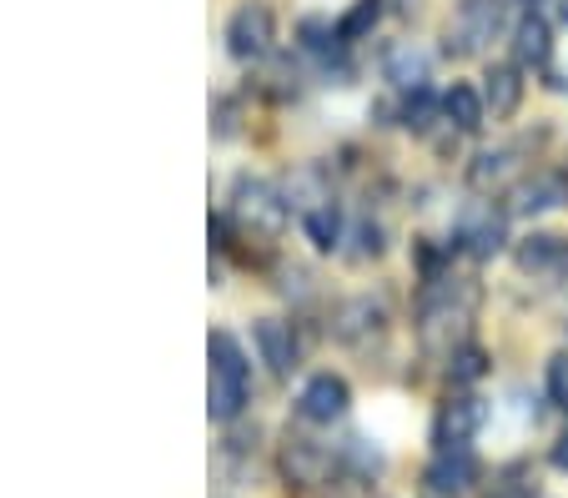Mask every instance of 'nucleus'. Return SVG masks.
Returning a JSON list of instances; mask_svg holds the SVG:
<instances>
[{
	"instance_id": "1",
	"label": "nucleus",
	"mask_w": 568,
	"mask_h": 498,
	"mask_svg": "<svg viewBox=\"0 0 568 498\" xmlns=\"http://www.w3.org/2000/svg\"><path fill=\"white\" fill-rule=\"evenodd\" d=\"M247 403V358L226 333H212V418H236Z\"/></svg>"
},
{
	"instance_id": "2",
	"label": "nucleus",
	"mask_w": 568,
	"mask_h": 498,
	"mask_svg": "<svg viewBox=\"0 0 568 498\" xmlns=\"http://www.w3.org/2000/svg\"><path fill=\"white\" fill-rule=\"evenodd\" d=\"M498 26H504V0H463L458 16H453L448 45H458V51H483V45L498 35Z\"/></svg>"
},
{
	"instance_id": "3",
	"label": "nucleus",
	"mask_w": 568,
	"mask_h": 498,
	"mask_svg": "<svg viewBox=\"0 0 568 498\" xmlns=\"http://www.w3.org/2000/svg\"><path fill=\"white\" fill-rule=\"evenodd\" d=\"M226 45H232L236 61L267 55V45H272V11L267 6H242V11L232 16V26H226Z\"/></svg>"
},
{
	"instance_id": "4",
	"label": "nucleus",
	"mask_w": 568,
	"mask_h": 498,
	"mask_svg": "<svg viewBox=\"0 0 568 498\" xmlns=\"http://www.w3.org/2000/svg\"><path fill=\"white\" fill-rule=\"evenodd\" d=\"M302 413H307L312 423H333L347 413V383L333 378V373H317V378L302 388Z\"/></svg>"
},
{
	"instance_id": "5",
	"label": "nucleus",
	"mask_w": 568,
	"mask_h": 498,
	"mask_svg": "<svg viewBox=\"0 0 568 498\" xmlns=\"http://www.w3.org/2000/svg\"><path fill=\"white\" fill-rule=\"evenodd\" d=\"M483 418H488V413H483L478 398L448 403V408H443V418H438V444H443V448H463V444H468V438L483 428Z\"/></svg>"
},
{
	"instance_id": "6",
	"label": "nucleus",
	"mask_w": 568,
	"mask_h": 498,
	"mask_svg": "<svg viewBox=\"0 0 568 498\" xmlns=\"http://www.w3.org/2000/svg\"><path fill=\"white\" fill-rule=\"evenodd\" d=\"M458 237L468 242L473 257H494V252L504 247V217H498L494 206H473L468 217H463Z\"/></svg>"
},
{
	"instance_id": "7",
	"label": "nucleus",
	"mask_w": 568,
	"mask_h": 498,
	"mask_svg": "<svg viewBox=\"0 0 568 498\" xmlns=\"http://www.w3.org/2000/svg\"><path fill=\"white\" fill-rule=\"evenodd\" d=\"M564 202H568V182L554 172L528 176L514 192V212H528V217H534V212H554V206H564Z\"/></svg>"
},
{
	"instance_id": "8",
	"label": "nucleus",
	"mask_w": 568,
	"mask_h": 498,
	"mask_svg": "<svg viewBox=\"0 0 568 498\" xmlns=\"http://www.w3.org/2000/svg\"><path fill=\"white\" fill-rule=\"evenodd\" d=\"M473 474H478V468H473L468 448H443L428 464V484L438 488V494H463V488L473 484Z\"/></svg>"
},
{
	"instance_id": "9",
	"label": "nucleus",
	"mask_w": 568,
	"mask_h": 498,
	"mask_svg": "<svg viewBox=\"0 0 568 498\" xmlns=\"http://www.w3.org/2000/svg\"><path fill=\"white\" fill-rule=\"evenodd\" d=\"M257 347H262V358H267L272 373H287L292 363H297V343H292V327L277 323V317H262V323H257Z\"/></svg>"
},
{
	"instance_id": "10",
	"label": "nucleus",
	"mask_w": 568,
	"mask_h": 498,
	"mask_svg": "<svg viewBox=\"0 0 568 498\" xmlns=\"http://www.w3.org/2000/svg\"><path fill=\"white\" fill-rule=\"evenodd\" d=\"M236 212H242L247 222H257V227H267V232L282 227V202L262 182H242V186H236Z\"/></svg>"
},
{
	"instance_id": "11",
	"label": "nucleus",
	"mask_w": 568,
	"mask_h": 498,
	"mask_svg": "<svg viewBox=\"0 0 568 498\" xmlns=\"http://www.w3.org/2000/svg\"><path fill=\"white\" fill-rule=\"evenodd\" d=\"M514 55H518V65L548 61V21L538 11H524V21L514 26Z\"/></svg>"
},
{
	"instance_id": "12",
	"label": "nucleus",
	"mask_w": 568,
	"mask_h": 498,
	"mask_svg": "<svg viewBox=\"0 0 568 498\" xmlns=\"http://www.w3.org/2000/svg\"><path fill=\"white\" fill-rule=\"evenodd\" d=\"M377 327H383V303H373V297L347 303L343 317H337V337H347V343H363V337L377 333Z\"/></svg>"
},
{
	"instance_id": "13",
	"label": "nucleus",
	"mask_w": 568,
	"mask_h": 498,
	"mask_svg": "<svg viewBox=\"0 0 568 498\" xmlns=\"http://www.w3.org/2000/svg\"><path fill=\"white\" fill-rule=\"evenodd\" d=\"M443 116H448L458 131H478V126H483V96H478L473 87H463V81H458V87L443 96Z\"/></svg>"
},
{
	"instance_id": "14",
	"label": "nucleus",
	"mask_w": 568,
	"mask_h": 498,
	"mask_svg": "<svg viewBox=\"0 0 568 498\" xmlns=\"http://www.w3.org/2000/svg\"><path fill=\"white\" fill-rule=\"evenodd\" d=\"M488 106H494V116H508V111L518 106V96H524V81H518V71L514 65H494L488 71Z\"/></svg>"
},
{
	"instance_id": "15",
	"label": "nucleus",
	"mask_w": 568,
	"mask_h": 498,
	"mask_svg": "<svg viewBox=\"0 0 568 498\" xmlns=\"http://www.w3.org/2000/svg\"><path fill=\"white\" fill-rule=\"evenodd\" d=\"M387 77H393L397 87H423V77H428V55L413 51V45H397V51L387 55Z\"/></svg>"
},
{
	"instance_id": "16",
	"label": "nucleus",
	"mask_w": 568,
	"mask_h": 498,
	"mask_svg": "<svg viewBox=\"0 0 568 498\" xmlns=\"http://www.w3.org/2000/svg\"><path fill=\"white\" fill-rule=\"evenodd\" d=\"M337 232H343V217L333 212V202L312 206V212H307V237L317 242L322 252H333V247H337Z\"/></svg>"
},
{
	"instance_id": "17",
	"label": "nucleus",
	"mask_w": 568,
	"mask_h": 498,
	"mask_svg": "<svg viewBox=\"0 0 568 498\" xmlns=\"http://www.w3.org/2000/svg\"><path fill=\"white\" fill-rule=\"evenodd\" d=\"M483 368H488V363H483V353L478 347H458V353H453V363H448V373L458 383H473V378H483Z\"/></svg>"
},
{
	"instance_id": "18",
	"label": "nucleus",
	"mask_w": 568,
	"mask_h": 498,
	"mask_svg": "<svg viewBox=\"0 0 568 498\" xmlns=\"http://www.w3.org/2000/svg\"><path fill=\"white\" fill-rule=\"evenodd\" d=\"M554 262V237H528V247L518 252V267L524 272H538V267H548Z\"/></svg>"
},
{
	"instance_id": "19",
	"label": "nucleus",
	"mask_w": 568,
	"mask_h": 498,
	"mask_svg": "<svg viewBox=\"0 0 568 498\" xmlns=\"http://www.w3.org/2000/svg\"><path fill=\"white\" fill-rule=\"evenodd\" d=\"M548 403L568 408V353H558V358L548 363Z\"/></svg>"
},
{
	"instance_id": "20",
	"label": "nucleus",
	"mask_w": 568,
	"mask_h": 498,
	"mask_svg": "<svg viewBox=\"0 0 568 498\" xmlns=\"http://www.w3.org/2000/svg\"><path fill=\"white\" fill-rule=\"evenodd\" d=\"M504 172H508V152H488V156H478V166H473V182L488 186V182H498Z\"/></svg>"
},
{
	"instance_id": "21",
	"label": "nucleus",
	"mask_w": 568,
	"mask_h": 498,
	"mask_svg": "<svg viewBox=\"0 0 568 498\" xmlns=\"http://www.w3.org/2000/svg\"><path fill=\"white\" fill-rule=\"evenodd\" d=\"M373 21H377V0H363V6H357V11L343 21V35L353 41V35H357V31H367Z\"/></svg>"
},
{
	"instance_id": "22",
	"label": "nucleus",
	"mask_w": 568,
	"mask_h": 498,
	"mask_svg": "<svg viewBox=\"0 0 568 498\" xmlns=\"http://www.w3.org/2000/svg\"><path fill=\"white\" fill-rule=\"evenodd\" d=\"M428 111H433V96L423 87H413V101H408V126H428Z\"/></svg>"
},
{
	"instance_id": "23",
	"label": "nucleus",
	"mask_w": 568,
	"mask_h": 498,
	"mask_svg": "<svg viewBox=\"0 0 568 498\" xmlns=\"http://www.w3.org/2000/svg\"><path fill=\"white\" fill-rule=\"evenodd\" d=\"M554 464H558V468H568V434L558 438V448H554Z\"/></svg>"
}]
</instances>
